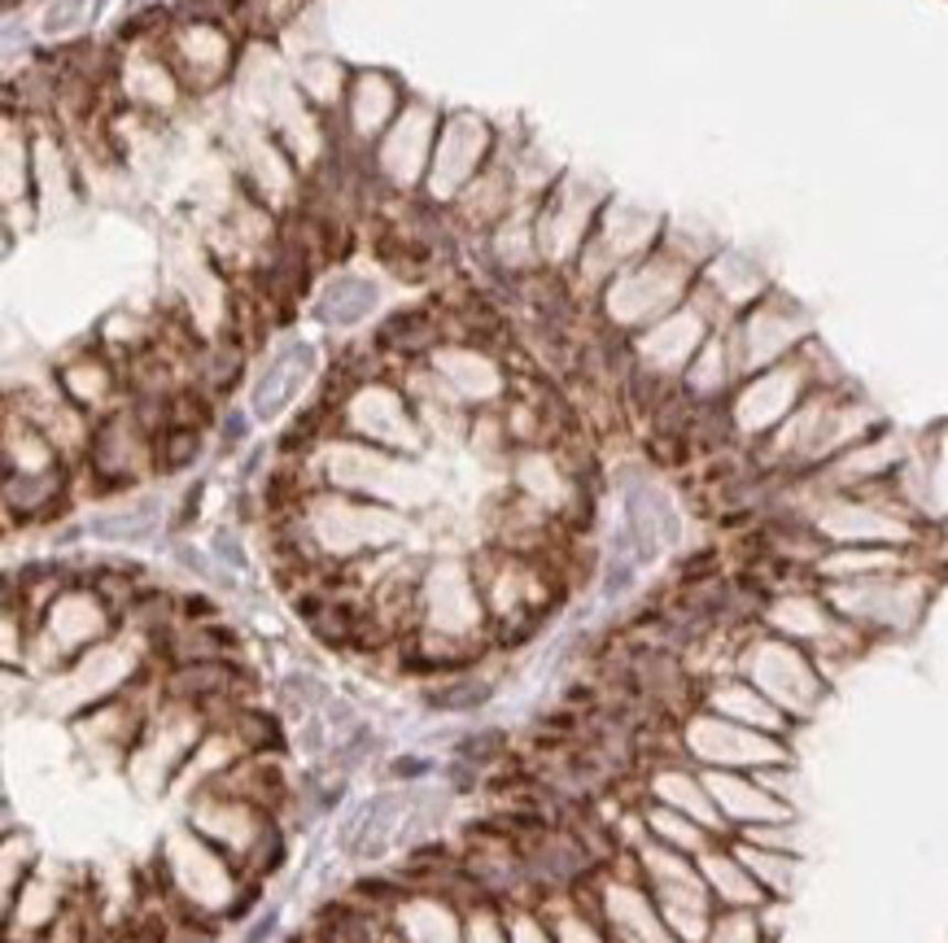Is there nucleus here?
<instances>
[{
  "mask_svg": "<svg viewBox=\"0 0 948 943\" xmlns=\"http://www.w3.org/2000/svg\"><path fill=\"white\" fill-rule=\"evenodd\" d=\"M153 524H158V502H153V498H140V502L122 507L115 516L93 520V533H97V538H144Z\"/></svg>",
  "mask_w": 948,
  "mask_h": 943,
  "instance_id": "nucleus-5",
  "label": "nucleus"
},
{
  "mask_svg": "<svg viewBox=\"0 0 948 943\" xmlns=\"http://www.w3.org/2000/svg\"><path fill=\"white\" fill-rule=\"evenodd\" d=\"M542 918L551 926L556 943H612L607 931H603V918L599 913H578V909H556V900L547 896L542 904Z\"/></svg>",
  "mask_w": 948,
  "mask_h": 943,
  "instance_id": "nucleus-4",
  "label": "nucleus"
},
{
  "mask_svg": "<svg viewBox=\"0 0 948 943\" xmlns=\"http://www.w3.org/2000/svg\"><path fill=\"white\" fill-rule=\"evenodd\" d=\"M311 367H315V350H311V346H302V342H298V346H284V350L267 362V371H262L258 384H254V415H258V420H276V415L298 398V389L306 384Z\"/></svg>",
  "mask_w": 948,
  "mask_h": 943,
  "instance_id": "nucleus-2",
  "label": "nucleus"
},
{
  "mask_svg": "<svg viewBox=\"0 0 948 943\" xmlns=\"http://www.w3.org/2000/svg\"><path fill=\"white\" fill-rule=\"evenodd\" d=\"M464 943H511L507 918L489 900H476V909H468V922H464Z\"/></svg>",
  "mask_w": 948,
  "mask_h": 943,
  "instance_id": "nucleus-6",
  "label": "nucleus"
},
{
  "mask_svg": "<svg viewBox=\"0 0 948 943\" xmlns=\"http://www.w3.org/2000/svg\"><path fill=\"white\" fill-rule=\"evenodd\" d=\"M507 931H511V943H556L542 909H511L507 913Z\"/></svg>",
  "mask_w": 948,
  "mask_h": 943,
  "instance_id": "nucleus-7",
  "label": "nucleus"
},
{
  "mask_svg": "<svg viewBox=\"0 0 948 943\" xmlns=\"http://www.w3.org/2000/svg\"><path fill=\"white\" fill-rule=\"evenodd\" d=\"M371 302H376V289H371L367 280H337V284L324 293L320 315H324L328 324H358V319L371 311Z\"/></svg>",
  "mask_w": 948,
  "mask_h": 943,
  "instance_id": "nucleus-3",
  "label": "nucleus"
},
{
  "mask_svg": "<svg viewBox=\"0 0 948 943\" xmlns=\"http://www.w3.org/2000/svg\"><path fill=\"white\" fill-rule=\"evenodd\" d=\"M398 943H464V922L442 891H407L389 909Z\"/></svg>",
  "mask_w": 948,
  "mask_h": 943,
  "instance_id": "nucleus-1",
  "label": "nucleus"
}]
</instances>
